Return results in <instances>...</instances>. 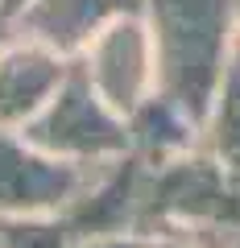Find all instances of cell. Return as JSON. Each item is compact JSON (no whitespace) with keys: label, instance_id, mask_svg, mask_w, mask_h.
<instances>
[{"label":"cell","instance_id":"cell-1","mask_svg":"<svg viewBox=\"0 0 240 248\" xmlns=\"http://www.w3.org/2000/svg\"><path fill=\"white\" fill-rule=\"evenodd\" d=\"M158 91L203 128L240 54V0H145Z\"/></svg>","mask_w":240,"mask_h":248},{"label":"cell","instance_id":"cell-2","mask_svg":"<svg viewBox=\"0 0 240 248\" xmlns=\"http://www.w3.org/2000/svg\"><path fill=\"white\" fill-rule=\"evenodd\" d=\"M137 232L141 236H187L207 248H236L240 182L203 145L161 166H149Z\"/></svg>","mask_w":240,"mask_h":248},{"label":"cell","instance_id":"cell-3","mask_svg":"<svg viewBox=\"0 0 240 248\" xmlns=\"http://www.w3.org/2000/svg\"><path fill=\"white\" fill-rule=\"evenodd\" d=\"M25 141H33L42 153L79 166L125 157L128 153V124L75 66L66 83L54 91V99L21 128Z\"/></svg>","mask_w":240,"mask_h":248},{"label":"cell","instance_id":"cell-4","mask_svg":"<svg viewBox=\"0 0 240 248\" xmlns=\"http://www.w3.org/2000/svg\"><path fill=\"white\" fill-rule=\"evenodd\" d=\"M83 79L108 99L120 116H128L137 104L158 91V58H153V37L141 13L112 21L87 50L75 58Z\"/></svg>","mask_w":240,"mask_h":248},{"label":"cell","instance_id":"cell-5","mask_svg":"<svg viewBox=\"0 0 240 248\" xmlns=\"http://www.w3.org/2000/svg\"><path fill=\"white\" fill-rule=\"evenodd\" d=\"M91 166L42 153L25 133L0 128V215H63Z\"/></svg>","mask_w":240,"mask_h":248},{"label":"cell","instance_id":"cell-6","mask_svg":"<svg viewBox=\"0 0 240 248\" xmlns=\"http://www.w3.org/2000/svg\"><path fill=\"white\" fill-rule=\"evenodd\" d=\"M145 178H149V161L133 157V153L91 166L83 190L63 211L71 236L87 240V236H112V232H137Z\"/></svg>","mask_w":240,"mask_h":248},{"label":"cell","instance_id":"cell-7","mask_svg":"<svg viewBox=\"0 0 240 248\" xmlns=\"http://www.w3.org/2000/svg\"><path fill=\"white\" fill-rule=\"evenodd\" d=\"M141 4L145 0H29L9 17V33L29 37L75 62L112 21L141 13Z\"/></svg>","mask_w":240,"mask_h":248},{"label":"cell","instance_id":"cell-8","mask_svg":"<svg viewBox=\"0 0 240 248\" xmlns=\"http://www.w3.org/2000/svg\"><path fill=\"white\" fill-rule=\"evenodd\" d=\"M75 62L46 50L29 37H13L0 46V128L21 133L66 83Z\"/></svg>","mask_w":240,"mask_h":248},{"label":"cell","instance_id":"cell-9","mask_svg":"<svg viewBox=\"0 0 240 248\" xmlns=\"http://www.w3.org/2000/svg\"><path fill=\"white\" fill-rule=\"evenodd\" d=\"M128 124V153L149 166H161V161L178 157V153H187L199 145V128L174 99H166L161 91H153L145 104H137L133 112L125 116Z\"/></svg>","mask_w":240,"mask_h":248},{"label":"cell","instance_id":"cell-10","mask_svg":"<svg viewBox=\"0 0 240 248\" xmlns=\"http://www.w3.org/2000/svg\"><path fill=\"white\" fill-rule=\"evenodd\" d=\"M199 145H203V149L240 182V54H236V62H232L228 83H224L211 116L203 120Z\"/></svg>","mask_w":240,"mask_h":248},{"label":"cell","instance_id":"cell-11","mask_svg":"<svg viewBox=\"0 0 240 248\" xmlns=\"http://www.w3.org/2000/svg\"><path fill=\"white\" fill-rule=\"evenodd\" d=\"M0 248H75L63 215H0Z\"/></svg>","mask_w":240,"mask_h":248},{"label":"cell","instance_id":"cell-12","mask_svg":"<svg viewBox=\"0 0 240 248\" xmlns=\"http://www.w3.org/2000/svg\"><path fill=\"white\" fill-rule=\"evenodd\" d=\"M149 236L141 232H112V236H87V240H75V248H145Z\"/></svg>","mask_w":240,"mask_h":248},{"label":"cell","instance_id":"cell-13","mask_svg":"<svg viewBox=\"0 0 240 248\" xmlns=\"http://www.w3.org/2000/svg\"><path fill=\"white\" fill-rule=\"evenodd\" d=\"M145 248H207V244L187 240V236H149V244H145Z\"/></svg>","mask_w":240,"mask_h":248},{"label":"cell","instance_id":"cell-14","mask_svg":"<svg viewBox=\"0 0 240 248\" xmlns=\"http://www.w3.org/2000/svg\"><path fill=\"white\" fill-rule=\"evenodd\" d=\"M25 4H29V0H0V13H4V21H9L13 13H21Z\"/></svg>","mask_w":240,"mask_h":248},{"label":"cell","instance_id":"cell-15","mask_svg":"<svg viewBox=\"0 0 240 248\" xmlns=\"http://www.w3.org/2000/svg\"><path fill=\"white\" fill-rule=\"evenodd\" d=\"M9 42V21H4V13H0V46Z\"/></svg>","mask_w":240,"mask_h":248}]
</instances>
